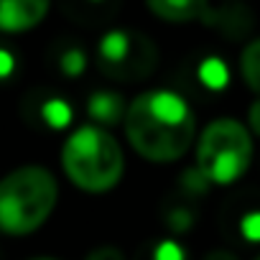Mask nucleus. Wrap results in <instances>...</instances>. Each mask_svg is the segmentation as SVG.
I'll return each instance as SVG.
<instances>
[{"instance_id":"f3484780","label":"nucleus","mask_w":260,"mask_h":260,"mask_svg":"<svg viewBox=\"0 0 260 260\" xmlns=\"http://www.w3.org/2000/svg\"><path fill=\"white\" fill-rule=\"evenodd\" d=\"M84 260H125V252L115 245H97Z\"/></svg>"},{"instance_id":"aec40b11","label":"nucleus","mask_w":260,"mask_h":260,"mask_svg":"<svg viewBox=\"0 0 260 260\" xmlns=\"http://www.w3.org/2000/svg\"><path fill=\"white\" fill-rule=\"evenodd\" d=\"M247 130H250V136H260V97L250 105L247 110Z\"/></svg>"},{"instance_id":"6ab92c4d","label":"nucleus","mask_w":260,"mask_h":260,"mask_svg":"<svg viewBox=\"0 0 260 260\" xmlns=\"http://www.w3.org/2000/svg\"><path fill=\"white\" fill-rule=\"evenodd\" d=\"M16 72V56L8 49H0V79H8Z\"/></svg>"},{"instance_id":"9b49d317","label":"nucleus","mask_w":260,"mask_h":260,"mask_svg":"<svg viewBox=\"0 0 260 260\" xmlns=\"http://www.w3.org/2000/svg\"><path fill=\"white\" fill-rule=\"evenodd\" d=\"M136 260H186V252L176 240H158L146 245Z\"/></svg>"},{"instance_id":"423d86ee","label":"nucleus","mask_w":260,"mask_h":260,"mask_svg":"<svg viewBox=\"0 0 260 260\" xmlns=\"http://www.w3.org/2000/svg\"><path fill=\"white\" fill-rule=\"evenodd\" d=\"M46 0H0V31L21 34L36 28L49 16Z\"/></svg>"},{"instance_id":"2eb2a0df","label":"nucleus","mask_w":260,"mask_h":260,"mask_svg":"<svg viewBox=\"0 0 260 260\" xmlns=\"http://www.w3.org/2000/svg\"><path fill=\"white\" fill-rule=\"evenodd\" d=\"M166 224L171 232H189L194 224V212L189 207H174L166 214Z\"/></svg>"},{"instance_id":"412c9836","label":"nucleus","mask_w":260,"mask_h":260,"mask_svg":"<svg viewBox=\"0 0 260 260\" xmlns=\"http://www.w3.org/2000/svg\"><path fill=\"white\" fill-rule=\"evenodd\" d=\"M204 260H237V257H235L230 250H212Z\"/></svg>"},{"instance_id":"20e7f679","label":"nucleus","mask_w":260,"mask_h":260,"mask_svg":"<svg viewBox=\"0 0 260 260\" xmlns=\"http://www.w3.org/2000/svg\"><path fill=\"white\" fill-rule=\"evenodd\" d=\"M252 151V136L245 122L235 117H217L197 141V169L209 184L230 186L247 174Z\"/></svg>"},{"instance_id":"ddd939ff","label":"nucleus","mask_w":260,"mask_h":260,"mask_svg":"<svg viewBox=\"0 0 260 260\" xmlns=\"http://www.w3.org/2000/svg\"><path fill=\"white\" fill-rule=\"evenodd\" d=\"M41 117L51 125V127H67L69 122H72V107H69V102L67 100H59V97H54V100H46L44 102V107H41Z\"/></svg>"},{"instance_id":"6e6552de","label":"nucleus","mask_w":260,"mask_h":260,"mask_svg":"<svg viewBox=\"0 0 260 260\" xmlns=\"http://www.w3.org/2000/svg\"><path fill=\"white\" fill-rule=\"evenodd\" d=\"M125 112H127V102L115 89H97L87 100V115H89L92 125H97L102 130L122 125L125 122Z\"/></svg>"},{"instance_id":"a211bd4d","label":"nucleus","mask_w":260,"mask_h":260,"mask_svg":"<svg viewBox=\"0 0 260 260\" xmlns=\"http://www.w3.org/2000/svg\"><path fill=\"white\" fill-rule=\"evenodd\" d=\"M242 235L247 240H255V242L260 240V212H252L242 219Z\"/></svg>"},{"instance_id":"7ed1b4c3","label":"nucleus","mask_w":260,"mask_h":260,"mask_svg":"<svg viewBox=\"0 0 260 260\" xmlns=\"http://www.w3.org/2000/svg\"><path fill=\"white\" fill-rule=\"evenodd\" d=\"M59 199L56 176L36 164L13 169L0 179V232L31 235L54 212Z\"/></svg>"},{"instance_id":"4468645a","label":"nucleus","mask_w":260,"mask_h":260,"mask_svg":"<svg viewBox=\"0 0 260 260\" xmlns=\"http://www.w3.org/2000/svg\"><path fill=\"white\" fill-rule=\"evenodd\" d=\"M59 69L67 77H79L87 69V54H84V49H79V46L64 49L61 56H59Z\"/></svg>"},{"instance_id":"f8f14e48","label":"nucleus","mask_w":260,"mask_h":260,"mask_svg":"<svg viewBox=\"0 0 260 260\" xmlns=\"http://www.w3.org/2000/svg\"><path fill=\"white\" fill-rule=\"evenodd\" d=\"M199 79H202V84H207L209 89H222V87H227V79H230V74H227V67H224V61H219V59H204L202 61V67H199Z\"/></svg>"},{"instance_id":"dca6fc26","label":"nucleus","mask_w":260,"mask_h":260,"mask_svg":"<svg viewBox=\"0 0 260 260\" xmlns=\"http://www.w3.org/2000/svg\"><path fill=\"white\" fill-rule=\"evenodd\" d=\"M181 189L184 191H189V194H204L207 189H209V181L204 179V174L197 169V166H191V169H186L184 174H181Z\"/></svg>"},{"instance_id":"9d476101","label":"nucleus","mask_w":260,"mask_h":260,"mask_svg":"<svg viewBox=\"0 0 260 260\" xmlns=\"http://www.w3.org/2000/svg\"><path fill=\"white\" fill-rule=\"evenodd\" d=\"M240 72L245 84L260 94V39H252L240 54Z\"/></svg>"},{"instance_id":"0eeeda50","label":"nucleus","mask_w":260,"mask_h":260,"mask_svg":"<svg viewBox=\"0 0 260 260\" xmlns=\"http://www.w3.org/2000/svg\"><path fill=\"white\" fill-rule=\"evenodd\" d=\"M202 23L222 31L224 36L230 39H242L245 34H250L252 28V11L242 3H230V6H222V8H207Z\"/></svg>"},{"instance_id":"5701e85b","label":"nucleus","mask_w":260,"mask_h":260,"mask_svg":"<svg viewBox=\"0 0 260 260\" xmlns=\"http://www.w3.org/2000/svg\"><path fill=\"white\" fill-rule=\"evenodd\" d=\"M257 260H260V257H257Z\"/></svg>"},{"instance_id":"f257e3e1","label":"nucleus","mask_w":260,"mask_h":260,"mask_svg":"<svg viewBox=\"0 0 260 260\" xmlns=\"http://www.w3.org/2000/svg\"><path fill=\"white\" fill-rule=\"evenodd\" d=\"M125 136L138 156L153 164L184 158L197 138V117L189 102L174 89H146L125 112Z\"/></svg>"},{"instance_id":"39448f33","label":"nucleus","mask_w":260,"mask_h":260,"mask_svg":"<svg viewBox=\"0 0 260 260\" xmlns=\"http://www.w3.org/2000/svg\"><path fill=\"white\" fill-rule=\"evenodd\" d=\"M100 72L117 82H141L148 79L158 67L156 44L138 31L112 28L97 44Z\"/></svg>"},{"instance_id":"4be33fe9","label":"nucleus","mask_w":260,"mask_h":260,"mask_svg":"<svg viewBox=\"0 0 260 260\" xmlns=\"http://www.w3.org/2000/svg\"><path fill=\"white\" fill-rule=\"evenodd\" d=\"M31 260H59V257H49V255H39V257H31Z\"/></svg>"},{"instance_id":"1a4fd4ad","label":"nucleus","mask_w":260,"mask_h":260,"mask_svg":"<svg viewBox=\"0 0 260 260\" xmlns=\"http://www.w3.org/2000/svg\"><path fill=\"white\" fill-rule=\"evenodd\" d=\"M207 8V0H148V11L169 23H202Z\"/></svg>"},{"instance_id":"f03ea898","label":"nucleus","mask_w":260,"mask_h":260,"mask_svg":"<svg viewBox=\"0 0 260 260\" xmlns=\"http://www.w3.org/2000/svg\"><path fill=\"white\" fill-rule=\"evenodd\" d=\"M61 166L67 179L89 194L115 189L125 174V156L117 138L97 125H82L61 146Z\"/></svg>"}]
</instances>
